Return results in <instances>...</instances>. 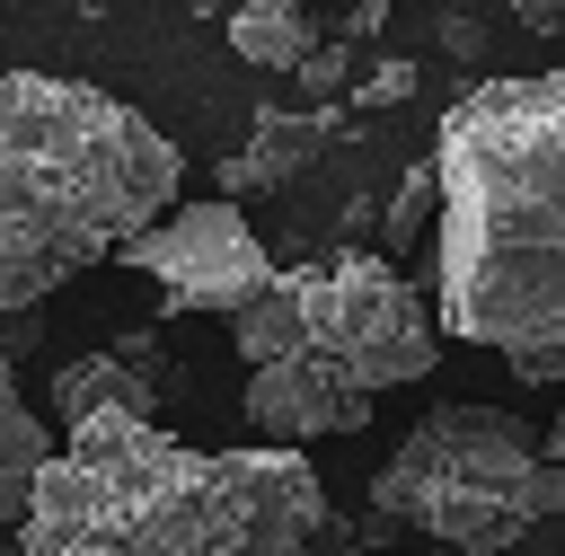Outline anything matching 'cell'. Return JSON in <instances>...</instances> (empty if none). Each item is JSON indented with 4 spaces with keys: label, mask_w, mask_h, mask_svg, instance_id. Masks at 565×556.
Wrapping results in <instances>:
<instances>
[{
    "label": "cell",
    "mask_w": 565,
    "mask_h": 556,
    "mask_svg": "<svg viewBox=\"0 0 565 556\" xmlns=\"http://www.w3.org/2000/svg\"><path fill=\"white\" fill-rule=\"evenodd\" d=\"M433 318L486 353L565 344V71L477 79L433 132Z\"/></svg>",
    "instance_id": "obj_1"
},
{
    "label": "cell",
    "mask_w": 565,
    "mask_h": 556,
    "mask_svg": "<svg viewBox=\"0 0 565 556\" xmlns=\"http://www.w3.org/2000/svg\"><path fill=\"white\" fill-rule=\"evenodd\" d=\"M327 485L300 450H194L141 415H97L44 468L9 556H318Z\"/></svg>",
    "instance_id": "obj_2"
},
{
    "label": "cell",
    "mask_w": 565,
    "mask_h": 556,
    "mask_svg": "<svg viewBox=\"0 0 565 556\" xmlns=\"http://www.w3.org/2000/svg\"><path fill=\"white\" fill-rule=\"evenodd\" d=\"M185 159L88 79L0 71V309L124 256L177 212Z\"/></svg>",
    "instance_id": "obj_3"
},
{
    "label": "cell",
    "mask_w": 565,
    "mask_h": 556,
    "mask_svg": "<svg viewBox=\"0 0 565 556\" xmlns=\"http://www.w3.org/2000/svg\"><path fill=\"white\" fill-rule=\"evenodd\" d=\"M530 485H539V441L521 415L424 406V424L397 441V459H380L371 512L397 530H424V547H441V556H494L539 521Z\"/></svg>",
    "instance_id": "obj_4"
},
{
    "label": "cell",
    "mask_w": 565,
    "mask_h": 556,
    "mask_svg": "<svg viewBox=\"0 0 565 556\" xmlns=\"http://www.w3.org/2000/svg\"><path fill=\"white\" fill-rule=\"evenodd\" d=\"M291 300H300V327H309V353L344 362L371 397L380 388H406L433 371L441 353V318L424 309V291L388 265V256H362V247H335L318 265H282Z\"/></svg>",
    "instance_id": "obj_5"
},
{
    "label": "cell",
    "mask_w": 565,
    "mask_h": 556,
    "mask_svg": "<svg viewBox=\"0 0 565 556\" xmlns=\"http://www.w3.org/2000/svg\"><path fill=\"white\" fill-rule=\"evenodd\" d=\"M115 265H132V274H150L159 282V309L168 318H238L247 300H265L274 282H282V265L265 256V238L247 229V212L238 203H177L150 238H132Z\"/></svg>",
    "instance_id": "obj_6"
},
{
    "label": "cell",
    "mask_w": 565,
    "mask_h": 556,
    "mask_svg": "<svg viewBox=\"0 0 565 556\" xmlns=\"http://www.w3.org/2000/svg\"><path fill=\"white\" fill-rule=\"evenodd\" d=\"M247 424L274 450H300L318 432H362L371 424V388L344 362H327V353H291V362L247 371Z\"/></svg>",
    "instance_id": "obj_7"
},
{
    "label": "cell",
    "mask_w": 565,
    "mask_h": 556,
    "mask_svg": "<svg viewBox=\"0 0 565 556\" xmlns=\"http://www.w3.org/2000/svg\"><path fill=\"white\" fill-rule=\"evenodd\" d=\"M335 132H344V115H335V106H256L247 141L212 168V194H221V203H238V194L291 185V177H309V159H318Z\"/></svg>",
    "instance_id": "obj_8"
},
{
    "label": "cell",
    "mask_w": 565,
    "mask_h": 556,
    "mask_svg": "<svg viewBox=\"0 0 565 556\" xmlns=\"http://www.w3.org/2000/svg\"><path fill=\"white\" fill-rule=\"evenodd\" d=\"M168 388L141 371V362H124L115 344H97V353H79V362H62L53 371V415L79 432V424H97V415H141L150 424V406H159Z\"/></svg>",
    "instance_id": "obj_9"
},
{
    "label": "cell",
    "mask_w": 565,
    "mask_h": 556,
    "mask_svg": "<svg viewBox=\"0 0 565 556\" xmlns=\"http://www.w3.org/2000/svg\"><path fill=\"white\" fill-rule=\"evenodd\" d=\"M44 468H53V432H44V415L18 397V379L0 371V521H18V530H26Z\"/></svg>",
    "instance_id": "obj_10"
},
{
    "label": "cell",
    "mask_w": 565,
    "mask_h": 556,
    "mask_svg": "<svg viewBox=\"0 0 565 556\" xmlns=\"http://www.w3.org/2000/svg\"><path fill=\"white\" fill-rule=\"evenodd\" d=\"M221 35H230V53H238V62H256V71H300V62L318 53V44H309L318 26H309V9H300V0H238Z\"/></svg>",
    "instance_id": "obj_11"
},
{
    "label": "cell",
    "mask_w": 565,
    "mask_h": 556,
    "mask_svg": "<svg viewBox=\"0 0 565 556\" xmlns=\"http://www.w3.org/2000/svg\"><path fill=\"white\" fill-rule=\"evenodd\" d=\"M424 221L441 229V168H433V159H415V168L397 177V194H388V212H380V256L397 265V256L424 238Z\"/></svg>",
    "instance_id": "obj_12"
},
{
    "label": "cell",
    "mask_w": 565,
    "mask_h": 556,
    "mask_svg": "<svg viewBox=\"0 0 565 556\" xmlns=\"http://www.w3.org/2000/svg\"><path fill=\"white\" fill-rule=\"evenodd\" d=\"M530 512L539 521H556L565 512V415L547 424V441H539V485H530Z\"/></svg>",
    "instance_id": "obj_13"
},
{
    "label": "cell",
    "mask_w": 565,
    "mask_h": 556,
    "mask_svg": "<svg viewBox=\"0 0 565 556\" xmlns=\"http://www.w3.org/2000/svg\"><path fill=\"white\" fill-rule=\"evenodd\" d=\"M344 79H353V44H318V53L300 62V88H309L318 106H327V97H335Z\"/></svg>",
    "instance_id": "obj_14"
},
{
    "label": "cell",
    "mask_w": 565,
    "mask_h": 556,
    "mask_svg": "<svg viewBox=\"0 0 565 556\" xmlns=\"http://www.w3.org/2000/svg\"><path fill=\"white\" fill-rule=\"evenodd\" d=\"M415 88H424V71H415V62H380V71L353 88V106H406Z\"/></svg>",
    "instance_id": "obj_15"
},
{
    "label": "cell",
    "mask_w": 565,
    "mask_h": 556,
    "mask_svg": "<svg viewBox=\"0 0 565 556\" xmlns=\"http://www.w3.org/2000/svg\"><path fill=\"white\" fill-rule=\"evenodd\" d=\"M35 335H44V318H26V309H0V371H18V362L35 353Z\"/></svg>",
    "instance_id": "obj_16"
},
{
    "label": "cell",
    "mask_w": 565,
    "mask_h": 556,
    "mask_svg": "<svg viewBox=\"0 0 565 556\" xmlns=\"http://www.w3.org/2000/svg\"><path fill=\"white\" fill-rule=\"evenodd\" d=\"M512 379H530V388H565V344H539V353H512Z\"/></svg>",
    "instance_id": "obj_17"
},
{
    "label": "cell",
    "mask_w": 565,
    "mask_h": 556,
    "mask_svg": "<svg viewBox=\"0 0 565 556\" xmlns=\"http://www.w3.org/2000/svg\"><path fill=\"white\" fill-rule=\"evenodd\" d=\"M441 53H450V62H486V26L450 9V18H441Z\"/></svg>",
    "instance_id": "obj_18"
},
{
    "label": "cell",
    "mask_w": 565,
    "mask_h": 556,
    "mask_svg": "<svg viewBox=\"0 0 565 556\" xmlns=\"http://www.w3.org/2000/svg\"><path fill=\"white\" fill-rule=\"evenodd\" d=\"M353 547H371V538H362V521L327 512V530H318V556H353Z\"/></svg>",
    "instance_id": "obj_19"
},
{
    "label": "cell",
    "mask_w": 565,
    "mask_h": 556,
    "mask_svg": "<svg viewBox=\"0 0 565 556\" xmlns=\"http://www.w3.org/2000/svg\"><path fill=\"white\" fill-rule=\"evenodd\" d=\"M512 18H521L530 35H565V0H512Z\"/></svg>",
    "instance_id": "obj_20"
},
{
    "label": "cell",
    "mask_w": 565,
    "mask_h": 556,
    "mask_svg": "<svg viewBox=\"0 0 565 556\" xmlns=\"http://www.w3.org/2000/svg\"><path fill=\"white\" fill-rule=\"evenodd\" d=\"M380 26H388V0H353V9H344V26H335V35H380Z\"/></svg>",
    "instance_id": "obj_21"
},
{
    "label": "cell",
    "mask_w": 565,
    "mask_h": 556,
    "mask_svg": "<svg viewBox=\"0 0 565 556\" xmlns=\"http://www.w3.org/2000/svg\"><path fill=\"white\" fill-rule=\"evenodd\" d=\"M397 556H441V547H397Z\"/></svg>",
    "instance_id": "obj_22"
},
{
    "label": "cell",
    "mask_w": 565,
    "mask_h": 556,
    "mask_svg": "<svg viewBox=\"0 0 565 556\" xmlns=\"http://www.w3.org/2000/svg\"><path fill=\"white\" fill-rule=\"evenodd\" d=\"M185 9H212V0H185ZM230 9H238V0H230Z\"/></svg>",
    "instance_id": "obj_23"
}]
</instances>
